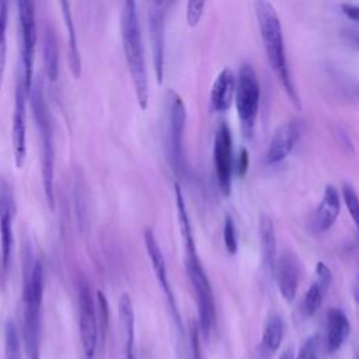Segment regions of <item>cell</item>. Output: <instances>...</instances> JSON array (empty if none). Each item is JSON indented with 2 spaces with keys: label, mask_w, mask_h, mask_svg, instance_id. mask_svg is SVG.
Segmentation results:
<instances>
[{
  "label": "cell",
  "mask_w": 359,
  "mask_h": 359,
  "mask_svg": "<svg viewBox=\"0 0 359 359\" xmlns=\"http://www.w3.org/2000/svg\"><path fill=\"white\" fill-rule=\"evenodd\" d=\"M119 318L123 331V349H125V359H136L135 351V313L133 304L128 293H123L119 299Z\"/></svg>",
  "instance_id": "cell-22"
},
{
  "label": "cell",
  "mask_w": 359,
  "mask_h": 359,
  "mask_svg": "<svg viewBox=\"0 0 359 359\" xmlns=\"http://www.w3.org/2000/svg\"><path fill=\"white\" fill-rule=\"evenodd\" d=\"M325 292L327 290L317 280L310 285V287L307 289V292L304 294L303 304H302L303 306V311H304V314L307 317L314 316L318 311V309H320V306L323 303V297H324Z\"/></svg>",
  "instance_id": "cell-26"
},
{
  "label": "cell",
  "mask_w": 359,
  "mask_h": 359,
  "mask_svg": "<svg viewBox=\"0 0 359 359\" xmlns=\"http://www.w3.org/2000/svg\"><path fill=\"white\" fill-rule=\"evenodd\" d=\"M294 359H320L318 358V338L316 335L307 338Z\"/></svg>",
  "instance_id": "cell-32"
},
{
  "label": "cell",
  "mask_w": 359,
  "mask_h": 359,
  "mask_svg": "<svg viewBox=\"0 0 359 359\" xmlns=\"http://www.w3.org/2000/svg\"><path fill=\"white\" fill-rule=\"evenodd\" d=\"M7 0H0V88L3 84L7 53Z\"/></svg>",
  "instance_id": "cell-27"
},
{
  "label": "cell",
  "mask_w": 359,
  "mask_h": 359,
  "mask_svg": "<svg viewBox=\"0 0 359 359\" xmlns=\"http://www.w3.org/2000/svg\"><path fill=\"white\" fill-rule=\"evenodd\" d=\"M302 135V125L297 119H290L276 128L268 150L265 160L268 164H278L283 161L294 149Z\"/></svg>",
  "instance_id": "cell-14"
},
{
  "label": "cell",
  "mask_w": 359,
  "mask_h": 359,
  "mask_svg": "<svg viewBox=\"0 0 359 359\" xmlns=\"http://www.w3.org/2000/svg\"><path fill=\"white\" fill-rule=\"evenodd\" d=\"M223 240H224V247L230 254L237 252V234H236V226L231 220V217H226L224 224H223Z\"/></svg>",
  "instance_id": "cell-30"
},
{
  "label": "cell",
  "mask_w": 359,
  "mask_h": 359,
  "mask_svg": "<svg viewBox=\"0 0 359 359\" xmlns=\"http://www.w3.org/2000/svg\"><path fill=\"white\" fill-rule=\"evenodd\" d=\"M42 52H43L46 76L50 81H55L57 80V76H59V50H57V41H56L55 32L49 25L45 27L43 29Z\"/></svg>",
  "instance_id": "cell-24"
},
{
  "label": "cell",
  "mask_w": 359,
  "mask_h": 359,
  "mask_svg": "<svg viewBox=\"0 0 359 359\" xmlns=\"http://www.w3.org/2000/svg\"><path fill=\"white\" fill-rule=\"evenodd\" d=\"M316 273H317V282L327 290L331 283V278H332L330 268L324 262H318L317 268H316Z\"/></svg>",
  "instance_id": "cell-33"
},
{
  "label": "cell",
  "mask_w": 359,
  "mask_h": 359,
  "mask_svg": "<svg viewBox=\"0 0 359 359\" xmlns=\"http://www.w3.org/2000/svg\"><path fill=\"white\" fill-rule=\"evenodd\" d=\"M248 168V151L245 149H241L240 156L237 158V164H236V170L240 175H244V172Z\"/></svg>",
  "instance_id": "cell-34"
},
{
  "label": "cell",
  "mask_w": 359,
  "mask_h": 359,
  "mask_svg": "<svg viewBox=\"0 0 359 359\" xmlns=\"http://www.w3.org/2000/svg\"><path fill=\"white\" fill-rule=\"evenodd\" d=\"M342 198L345 201V205L348 208V212H349L352 220L355 223H358V220H359V201H358V195H356L355 189L349 184H345L342 187Z\"/></svg>",
  "instance_id": "cell-29"
},
{
  "label": "cell",
  "mask_w": 359,
  "mask_h": 359,
  "mask_svg": "<svg viewBox=\"0 0 359 359\" xmlns=\"http://www.w3.org/2000/svg\"><path fill=\"white\" fill-rule=\"evenodd\" d=\"M165 116H167V153L170 161L177 172L185 170V150H184V135L187 123V108L178 93L172 88L165 91Z\"/></svg>",
  "instance_id": "cell-7"
},
{
  "label": "cell",
  "mask_w": 359,
  "mask_h": 359,
  "mask_svg": "<svg viewBox=\"0 0 359 359\" xmlns=\"http://www.w3.org/2000/svg\"><path fill=\"white\" fill-rule=\"evenodd\" d=\"M254 13L266 60L289 101L296 109H300L302 102L287 65L283 29L278 11L269 0H254Z\"/></svg>",
  "instance_id": "cell-1"
},
{
  "label": "cell",
  "mask_w": 359,
  "mask_h": 359,
  "mask_svg": "<svg viewBox=\"0 0 359 359\" xmlns=\"http://www.w3.org/2000/svg\"><path fill=\"white\" fill-rule=\"evenodd\" d=\"M185 251H187L185 269L191 280V285L194 287L195 302L198 307V331L205 338H208L216 317L212 286L201 264V259L196 254V247L195 245L185 247Z\"/></svg>",
  "instance_id": "cell-5"
},
{
  "label": "cell",
  "mask_w": 359,
  "mask_h": 359,
  "mask_svg": "<svg viewBox=\"0 0 359 359\" xmlns=\"http://www.w3.org/2000/svg\"><path fill=\"white\" fill-rule=\"evenodd\" d=\"M278 289L286 302H292L296 297L300 278V264L293 252H285L275 262L273 268Z\"/></svg>",
  "instance_id": "cell-16"
},
{
  "label": "cell",
  "mask_w": 359,
  "mask_h": 359,
  "mask_svg": "<svg viewBox=\"0 0 359 359\" xmlns=\"http://www.w3.org/2000/svg\"><path fill=\"white\" fill-rule=\"evenodd\" d=\"M121 38L122 48L128 65V70L133 83L135 94L140 109L149 107V79L144 59V48L142 41V29L137 14L136 0H123L121 14Z\"/></svg>",
  "instance_id": "cell-2"
},
{
  "label": "cell",
  "mask_w": 359,
  "mask_h": 359,
  "mask_svg": "<svg viewBox=\"0 0 359 359\" xmlns=\"http://www.w3.org/2000/svg\"><path fill=\"white\" fill-rule=\"evenodd\" d=\"M234 90H236V74L229 67L222 69L217 77L215 79L210 88V94H209V102H210L212 111L215 112L229 111V108L234 101Z\"/></svg>",
  "instance_id": "cell-17"
},
{
  "label": "cell",
  "mask_w": 359,
  "mask_h": 359,
  "mask_svg": "<svg viewBox=\"0 0 359 359\" xmlns=\"http://www.w3.org/2000/svg\"><path fill=\"white\" fill-rule=\"evenodd\" d=\"M149 6H165L167 0H147Z\"/></svg>",
  "instance_id": "cell-37"
},
{
  "label": "cell",
  "mask_w": 359,
  "mask_h": 359,
  "mask_svg": "<svg viewBox=\"0 0 359 359\" xmlns=\"http://www.w3.org/2000/svg\"><path fill=\"white\" fill-rule=\"evenodd\" d=\"M208 0H187L185 18L189 27H196L203 15Z\"/></svg>",
  "instance_id": "cell-28"
},
{
  "label": "cell",
  "mask_w": 359,
  "mask_h": 359,
  "mask_svg": "<svg viewBox=\"0 0 359 359\" xmlns=\"http://www.w3.org/2000/svg\"><path fill=\"white\" fill-rule=\"evenodd\" d=\"M108 313H109V310H108V302L105 299V294L101 290H97V311H95V314H97V324L100 321L102 335H105L107 327L109 323Z\"/></svg>",
  "instance_id": "cell-31"
},
{
  "label": "cell",
  "mask_w": 359,
  "mask_h": 359,
  "mask_svg": "<svg viewBox=\"0 0 359 359\" xmlns=\"http://www.w3.org/2000/svg\"><path fill=\"white\" fill-rule=\"evenodd\" d=\"M4 359H21L20 332L11 318L4 327Z\"/></svg>",
  "instance_id": "cell-25"
},
{
  "label": "cell",
  "mask_w": 359,
  "mask_h": 359,
  "mask_svg": "<svg viewBox=\"0 0 359 359\" xmlns=\"http://www.w3.org/2000/svg\"><path fill=\"white\" fill-rule=\"evenodd\" d=\"M351 331L348 317L341 309H331L327 314L325 345L330 353L337 352L346 341Z\"/></svg>",
  "instance_id": "cell-18"
},
{
  "label": "cell",
  "mask_w": 359,
  "mask_h": 359,
  "mask_svg": "<svg viewBox=\"0 0 359 359\" xmlns=\"http://www.w3.org/2000/svg\"><path fill=\"white\" fill-rule=\"evenodd\" d=\"M339 215V196L332 185H327L321 202L316 210L314 227L318 231L328 230Z\"/></svg>",
  "instance_id": "cell-20"
},
{
  "label": "cell",
  "mask_w": 359,
  "mask_h": 359,
  "mask_svg": "<svg viewBox=\"0 0 359 359\" xmlns=\"http://www.w3.org/2000/svg\"><path fill=\"white\" fill-rule=\"evenodd\" d=\"M164 28L165 6H149V32L151 43V60L157 84L164 80Z\"/></svg>",
  "instance_id": "cell-13"
},
{
  "label": "cell",
  "mask_w": 359,
  "mask_h": 359,
  "mask_svg": "<svg viewBox=\"0 0 359 359\" xmlns=\"http://www.w3.org/2000/svg\"><path fill=\"white\" fill-rule=\"evenodd\" d=\"M283 335H285V324L282 317L278 314H271L264 324L261 344H259V353L264 359L271 358L279 349Z\"/></svg>",
  "instance_id": "cell-21"
},
{
  "label": "cell",
  "mask_w": 359,
  "mask_h": 359,
  "mask_svg": "<svg viewBox=\"0 0 359 359\" xmlns=\"http://www.w3.org/2000/svg\"><path fill=\"white\" fill-rule=\"evenodd\" d=\"M279 359H294V352H293V349H292V348L285 349V351L282 352V355H280Z\"/></svg>",
  "instance_id": "cell-36"
},
{
  "label": "cell",
  "mask_w": 359,
  "mask_h": 359,
  "mask_svg": "<svg viewBox=\"0 0 359 359\" xmlns=\"http://www.w3.org/2000/svg\"><path fill=\"white\" fill-rule=\"evenodd\" d=\"M84 359H88V358H84Z\"/></svg>",
  "instance_id": "cell-38"
},
{
  "label": "cell",
  "mask_w": 359,
  "mask_h": 359,
  "mask_svg": "<svg viewBox=\"0 0 359 359\" xmlns=\"http://www.w3.org/2000/svg\"><path fill=\"white\" fill-rule=\"evenodd\" d=\"M29 102L34 114V119L41 136V171H42V184L46 202L50 209L55 208V194H53V178H55V147H53V135L52 125L45 102V95L42 90V83L36 81L31 86Z\"/></svg>",
  "instance_id": "cell-4"
},
{
  "label": "cell",
  "mask_w": 359,
  "mask_h": 359,
  "mask_svg": "<svg viewBox=\"0 0 359 359\" xmlns=\"http://www.w3.org/2000/svg\"><path fill=\"white\" fill-rule=\"evenodd\" d=\"M43 296V268L35 261L24 279L22 290V325L24 344L28 359H39L41 307Z\"/></svg>",
  "instance_id": "cell-3"
},
{
  "label": "cell",
  "mask_w": 359,
  "mask_h": 359,
  "mask_svg": "<svg viewBox=\"0 0 359 359\" xmlns=\"http://www.w3.org/2000/svg\"><path fill=\"white\" fill-rule=\"evenodd\" d=\"M143 240H144V245H146V250H147V255H149V259H150V264H151V269L154 272V276L157 279V282L160 283L167 300H168V306L175 317L177 321H180V316H178V310H177V303H175V299H174V294H172V290H171V286H170V282H168V272H167V264H165V259H164V255H163V251L160 248V244L153 233L151 229H144L143 231Z\"/></svg>",
  "instance_id": "cell-15"
},
{
  "label": "cell",
  "mask_w": 359,
  "mask_h": 359,
  "mask_svg": "<svg viewBox=\"0 0 359 359\" xmlns=\"http://www.w3.org/2000/svg\"><path fill=\"white\" fill-rule=\"evenodd\" d=\"M18 17L21 28V55H22V80L27 93L29 94L34 76V53L36 45V21H35V1L17 0Z\"/></svg>",
  "instance_id": "cell-8"
},
{
  "label": "cell",
  "mask_w": 359,
  "mask_h": 359,
  "mask_svg": "<svg viewBox=\"0 0 359 359\" xmlns=\"http://www.w3.org/2000/svg\"><path fill=\"white\" fill-rule=\"evenodd\" d=\"M15 215V202L13 189L7 180L0 177V252H1V271L6 276L11 265L13 255V222Z\"/></svg>",
  "instance_id": "cell-10"
},
{
  "label": "cell",
  "mask_w": 359,
  "mask_h": 359,
  "mask_svg": "<svg viewBox=\"0 0 359 359\" xmlns=\"http://www.w3.org/2000/svg\"><path fill=\"white\" fill-rule=\"evenodd\" d=\"M259 238H261V248L265 265L273 273L275 262H276V234H275V224L272 219L266 215H261L259 217Z\"/></svg>",
  "instance_id": "cell-23"
},
{
  "label": "cell",
  "mask_w": 359,
  "mask_h": 359,
  "mask_svg": "<svg viewBox=\"0 0 359 359\" xmlns=\"http://www.w3.org/2000/svg\"><path fill=\"white\" fill-rule=\"evenodd\" d=\"M259 97L261 88L258 76L254 67L248 62H244L240 65L236 76L234 101L241 130L245 137H251L252 135L259 108Z\"/></svg>",
  "instance_id": "cell-6"
},
{
  "label": "cell",
  "mask_w": 359,
  "mask_h": 359,
  "mask_svg": "<svg viewBox=\"0 0 359 359\" xmlns=\"http://www.w3.org/2000/svg\"><path fill=\"white\" fill-rule=\"evenodd\" d=\"M27 90L22 80V73L18 74L14 95L13 126H11V143L14 164L17 168L22 167L27 156Z\"/></svg>",
  "instance_id": "cell-11"
},
{
  "label": "cell",
  "mask_w": 359,
  "mask_h": 359,
  "mask_svg": "<svg viewBox=\"0 0 359 359\" xmlns=\"http://www.w3.org/2000/svg\"><path fill=\"white\" fill-rule=\"evenodd\" d=\"M79 313H80V339L84 358L93 359L98 339V324L95 303L93 300L90 285L86 279L79 282Z\"/></svg>",
  "instance_id": "cell-9"
},
{
  "label": "cell",
  "mask_w": 359,
  "mask_h": 359,
  "mask_svg": "<svg viewBox=\"0 0 359 359\" xmlns=\"http://www.w3.org/2000/svg\"><path fill=\"white\" fill-rule=\"evenodd\" d=\"M213 157L216 167V178L219 188L224 196L230 195L231 191V178H233V142L231 132L226 122H222L216 130Z\"/></svg>",
  "instance_id": "cell-12"
},
{
  "label": "cell",
  "mask_w": 359,
  "mask_h": 359,
  "mask_svg": "<svg viewBox=\"0 0 359 359\" xmlns=\"http://www.w3.org/2000/svg\"><path fill=\"white\" fill-rule=\"evenodd\" d=\"M59 3H60V10H62L63 21L66 25V31H67L69 69H70L73 77L79 79L81 74V57H80V50H79V42H77V34H76V28H74L70 0H59Z\"/></svg>",
  "instance_id": "cell-19"
},
{
  "label": "cell",
  "mask_w": 359,
  "mask_h": 359,
  "mask_svg": "<svg viewBox=\"0 0 359 359\" xmlns=\"http://www.w3.org/2000/svg\"><path fill=\"white\" fill-rule=\"evenodd\" d=\"M341 10L342 13L349 18L352 20L353 22H358V15H359V8L353 4H349V3H345L341 6Z\"/></svg>",
  "instance_id": "cell-35"
}]
</instances>
